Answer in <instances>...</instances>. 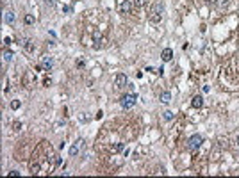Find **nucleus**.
Masks as SVG:
<instances>
[{"instance_id":"nucleus-1","label":"nucleus","mask_w":239,"mask_h":178,"mask_svg":"<svg viewBox=\"0 0 239 178\" xmlns=\"http://www.w3.org/2000/svg\"><path fill=\"white\" fill-rule=\"evenodd\" d=\"M136 102H138V95H134V93H128V95H125V96H121V107L123 109H130V107H134L136 105Z\"/></svg>"},{"instance_id":"nucleus-2","label":"nucleus","mask_w":239,"mask_h":178,"mask_svg":"<svg viewBox=\"0 0 239 178\" xmlns=\"http://www.w3.org/2000/svg\"><path fill=\"white\" fill-rule=\"evenodd\" d=\"M202 143H204V137L200 136V134H194V136H191V137H189L187 146H189V150H191V151H196V150L202 146Z\"/></svg>"},{"instance_id":"nucleus-3","label":"nucleus","mask_w":239,"mask_h":178,"mask_svg":"<svg viewBox=\"0 0 239 178\" xmlns=\"http://www.w3.org/2000/svg\"><path fill=\"white\" fill-rule=\"evenodd\" d=\"M52 68H54V59H52V57H45V59H43V62L38 66L36 70H38V71H41V70H47V71H50Z\"/></svg>"},{"instance_id":"nucleus-4","label":"nucleus","mask_w":239,"mask_h":178,"mask_svg":"<svg viewBox=\"0 0 239 178\" xmlns=\"http://www.w3.org/2000/svg\"><path fill=\"white\" fill-rule=\"evenodd\" d=\"M118 11H120V14H130V11H132L130 0H121L120 6H118Z\"/></svg>"},{"instance_id":"nucleus-5","label":"nucleus","mask_w":239,"mask_h":178,"mask_svg":"<svg viewBox=\"0 0 239 178\" xmlns=\"http://www.w3.org/2000/svg\"><path fill=\"white\" fill-rule=\"evenodd\" d=\"M114 84H116V87H118V89L125 87V85L128 84V78H127V75H125V73H120V75H116V80H114Z\"/></svg>"},{"instance_id":"nucleus-6","label":"nucleus","mask_w":239,"mask_h":178,"mask_svg":"<svg viewBox=\"0 0 239 178\" xmlns=\"http://www.w3.org/2000/svg\"><path fill=\"white\" fill-rule=\"evenodd\" d=\"M80 146H82V141H77L73 146L68 148V155H70V157H75V155L79 153V150H80Z\"/></svg>"},{"instance_id":"nucleus-7","label":"nucleus","mask_w":239,"mask_h":178,"mask_svg":"<svg viewBox=\"0 0 239 178\" xmlns=\"http://www.w3.org/2000/svg\"><path fill=\"white\" fill-rule=\"evenodd\" d=\"M161 59H162L164 62L171 61V59H173V50H171V48H164V50H162V54H161Z\"/></svg>"},{"instance_id":"nucleus-8","label":"nucleus","mask_w":239,"mask_h":178,"mask_svg":"<svg viewBox=\"0 0 239 178\" xmlns=\"http://www.w3.org/2000/svg\"><path fill=\"white\" fill-rule=\"evenodd\" d=\"M162 11H164L162 2H154V6H152V14H162Z\"/></svg>"},{"instance_id":"nucleus-9","label":"nucleus","mask_w":239,"mask_h":178,"mask_svg":"<svg viewBox=\"0 0 239 178\" xmlns=\"http://www.w3.org/2000/svg\"><path fill=\"white\" fill-rule=\"evenodd\" d=\"M202 105H204V98H202V96H193V100H191V107L200 109Z\"/></svg>"},{"instance_id":"nucleus-10","label":"nucleus","mask_w":239,"mask_h":178,"mask_svg":"<svg viewBox=\"0 0 239 178\" xmlns=\"http://www.w3.org/2000/svg\"><path fill=\"white\" fill-rule=\"evenodd\" d=\"M4 20H6V23H13V21H14V13H13V11H7L6 16H4Z\"/></svg>"},{"instance_id":"nucleus-11","label":"nucleus","mask_w":239,"mask_h":178,"mask_svg":"<svg viewBox=\"0 0 239 178\" xmlns=\"http://www.w3.org/2000/svg\"><path fill=\"white\" fill-rule=\"evenodd\" d=\"M169 100H171V95H169L168 91H164V93L161 95V102H162V103H168Z\"/></svg>"},{"instance_id":"nucleus-12","label":"nucleus","mask_w":239,"mask_h":178,"mask_svg":"<svg viewBox=\"0 0 239 178\" xmlns=\"http://www.w3.org/2000/svg\"><path fill=\"white\" fill-rule=\"evenodd\" d=\"M100 47H102V36L95 34V48H100Z\"/></svg>"},{"instance_id":"nucleus-13","label":"nucleus","mask_w":239,"mask_h":178,"mask_svg":"<svg viewBox=\"0 0 239 178\" xmlns=\"http://www.w3.org/2000/svg\"><path fill=\"white\" fill-rule=\"evenodd\" d=\"M162 118H164L166 121H171V119H173V112H171V110H166V112H162Z\"/></svg>"},{"instance_id":"nucleus-14","label":"nucleus","mask_w":239,"mask_h":178,"mask_svg":"<svg viewBox=\"0 0 239 178\" xmlns=\"http://www.w3.org/2000/svg\"><path fill=\"white\" fill-rule=\"evenodd\" d=\"M34 21H36V18H34L32 14H27V16H25V23H27V25H32Z\"/></svg>"},{"instance_id":"nucleus-15","label":"nucleus","mask_w":239,"mask_h":178,"mask_svg":"<svg viewBox=\"0 0 239 178\" xmlns=\"http://www.w3.org/2000/svg\"><path fill=\"white\" fill-rule=\"evenodd\" d=\"M150 21H152V23H159V21H161V14H152Z\"/></svg>"},{"instance_id":"nucleus-16","label":"nucleus","mask_w":239,"mask_h":178,"mask_svg":"<svg viewBox=\"0 0 239 178\" xmlns=\"http://www.w3.org/2000/svg\"><path fill=\"white\" fill-rule=\"evenodd\" d=\"M23 47H25V50H27V52H32V50H34V44H32V41H25V44H23Z\"/></svg>"},{"instance_id":"nucleus-17","label":"nucleus","mask_w":239,"mask_h":178,"mask_svg":"<svg viewBox=\"0 0 239 178\" xmlns=\"http://www.w3.org/2000/svg\"><path fill=\"white\" fill-rule=\"evenodd\" d=\"M20 105H21V103H20L18 100H13V102H11V109H13V110H16V109H20Z\"/></svg>"},{"instance_id":"nucleus-18","label":"nucleus","mask_w":239,"mask_h":178,"mask_svg":"<svg viewBox=\"0 0 239 178\" xmlns=\"http://www.w3.org/2000/svg\"><path fill=\"white\" fill-rule=\"evenodd\" d=\"M123 150V143H120V144H114L113 148H111V151H121Z\"/></svg>"},{"instance_id":"nucleus-19","label":"nucleus","mask_w":239,"mask_h":178,"mask_svg":"<svg viewBox=\"0 0 239 178\" xmlns=\"http://www.w3.org/2000/svg\"><path fill=\"white\" fill-rule=\"evenodd\" d=\"M4 59H6V61H11V59H13V52H6V54H4Z\"/></svg>"},{"instance_id":"nucleus-20","label":"nucleus","mask_w":239,"mask_h":178,"mask_svg":"<svg viewBox=\"0 0 239 178\" xmlns=\"http://www.w3.org/2000/svg\"><path fill=\"white\" fill-rule=\"evenodd\" d=\"M13 126H14V130H20V128H21V123H20V121H16Z\"/></svg>"},{"instance_id":"nucleus-21","label":"nucleus","mask_w":239,"mask_h":178,"mask_svg":"<svg viewBox=\"0 0 239 178\" xmlns=\"http://www.w3.org/2000/svg\"><path fill=\"white\" fill-rule=\"evenodd\" d=\"M9 176H20V171H9Z\"/></svg>"},{"instance_id":"nucleus-22","label":"nucleus","mask_w":239,"mask_h":178,"mask_svg":"<svg viewBox=\"0 0 239 178\" xmlns=\"http://www.w3.org/2000/svg\"><path fill=\"white\" fill-rule=\"evenodd\" d=\"M143 4H145V0H136V6H138V7H141Z\"/></svg>"},{"instance_id":"nucleus-23","label":"nucleus","mask_w":239,"mask_h":178,"mask_svg":"<svg viewBox=\"0 0 239 178\" xmlns=\"http://www.w3.org/2000/svg\"><path fill=\"white\" fill-rule=\"evenodd\" d=\"M77 66L79 68H84V61H77Z\"/></svg>"},{"instance_id":"nucleus-24","label":"nucleus","mask_w":239,"mask_h":178,"mask_svg":"<svg viewBox=\"0 0 239 178\" xmlns=\"http://www.w3.org/2000/svg\"><path fill=\"white\" fill-rule=\"evenodd\" d=\"M102 116H104V112H102V110H98V112H96V119H100Z\"/></svg>"},{"instance_id":"nucleus-25","label":"nucleus","mask_w":239,"mask_h":178,"mask_svg":"<svg viewBox=\"0 0 239 178\" xmlns=\"http://www.w3.org/2000/svg\"><path fill=\"white\" fill-rule=\"evenodd\" d=\"M4 43H6V44H11L13 41H11V37H6V39H4Z\"/></svg>"},{"instance_id":"nucleus-26","label":"nucleus","mask_w":239,"mask_h":178,"mask_svg":"<svg viewBox=\"0 0 239 178\" xmlns=\"http://www.w3.org/2000/svg\"><path fill=\"white\" fill-rule=\"evenodd\" d=\"M237 146H239V137H237Z\"/></svg>"},{"instance_id":"nucleus-27","label":"nucleus","mask_w":239,"mask_h":178,"mask_svg":"<svg viewBox=\"0 0 239 178\" xmlns=\"http://www.w3.org/2000/svg\"><path fill=\"white\" fill-rule=\"evenodd\" d=\"M47 2H52V0H47Z\"/></svg>"}]
</instances>
